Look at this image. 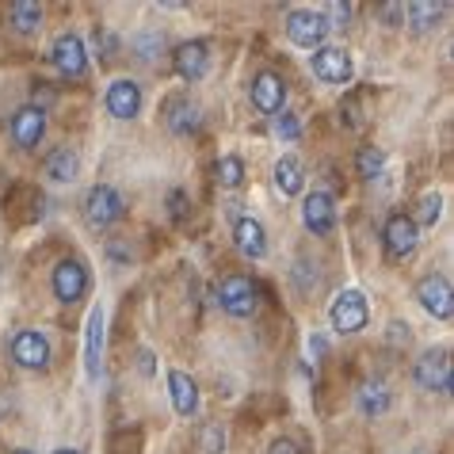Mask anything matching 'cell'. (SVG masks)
<instances>
[{
	"label": "cell",
	"mask_w": 454,
	"mask_h": 454,
	"mask_svg": "<svg viewBox=\"0 0 454 454\" xmlns=\"http://www.w3.org/2000/svg\"><path fill=\"white\" fill-rule=\"evenodd\" d=\"M122 214H126V199L119 187L96 184L92 192L84 195V222L92 225V230H107V225L122 222Z\"/></svg>",
	"instance_id": "cell-1"
},
{
	"label": "cell",
	"mask_w": 454,
	"mask_h": 454,
	"mask_svg": "<svg viewBox=\"0 0 454 454\" xmlns=\"http://www.w3.org/2000/svg\"><path fill=\"white\" fill-rule=\"evenodd\" d=\"M329 321L340 336H356L367 329L371 306H367V298H363V290H340L336 301L329 306Z\"/></svg>",
	"instance_id": "cell-2"
},
{
	"label": "cell",
	"mask_w": 454,
	"mask_h": 454,
	"mask_svg": "<svg viewBox=\"0 0 454 454\" xmlns=\"http://www.w3.org/2000/svg\"><path fill=\"white\" fill-rule=\"evenodd\" d=\"M329 20L321 16L317 8H294L286 12V39L301 46V50H321L325 39H329Z\"/></svg>",
	"instance_id": "cell-3"
},
{
	"label": "cell",
	"mask_w": 454,
	"mask_h": 454,
	"mask_svg": "<svg viewBox=\"0 0 454 454\" xmlns=\"http://www.w3.org/2000/svg\"><path fill=\"white\" fill-rule=\"evenodd\" d=\"M218 306L230 313V317H252L260 306V290L248 275H225L218 283Z\"/></svg>",
	"instance_id": "cell-4"
},
{
	"label": "cell",
	"mask_w": 454,
	"mask_h": 454,
	"mask_svg": "<svg viewBox=\"0 0 454 454\" xmlns=\"http://www.w3.org/2000/svg\"><path fill=\"white\" fill-rule=\"evenodd\" d=\"M50 66L58 69V77H66V81H84V73H88V50L81 43V35H58L54 46H50Z\"/></svg>",
	"instance_id": "cell-5"
},
{
	"label": "cell",
	"mask_w": 454,
	"mask_h": 454,
	"mask_svg": "<svg viewBox=\"0 0 454 454\" xmlns=\"http://www.w3.org/2000/svg\"><path fill=\"white\" fill-rule=\"evenodd\" d=\"M309 69H313V77H317L321 84H348L351 73H356L348 50L344 46H329V43L309 54Z\"/></svg>",
	"instance_id": "cell-6"
},
{
	"label": "cell",
	"mask_w": 454,
	"mask_h": 454,
	"mask_svg": "<svg viewBox=\"0 0 454 454\" xmlns=\"http://www.w3.org/2000/svg\"><path fill=\"white\" fill-rule=\"evenodd\" d=\"M416 301L424 306V313H432L435 321H450L454 317V290H450V279L447 275H424L416 283Z\"/></svg>",
	"instance_id": "cell-7"
},
{
	"label": "cell",
	"mask_w": 454,
	"mask_h": 454,
	"mask_svg": "<svg viewBox=\"0 0 454 454\" xmlns=\"http://www.w3.org/2000/svg\"><path fill=\"white\" fill-rule=\"evenodd\" d=\"M416 386L427 389V394H450V356L447 348H432L416 359Z\"/></svg>",
	"instance_id": "cell-8"
},
{
	"label": "cell",
	"mask_w": 454,
	"mask_h": 454,
	"mask_svg": "<svg viewBox=\"0 0 454 454\" xmlns=\"http://www.w3.org/2000/svg\"><path fill=\"white\" fill-rule=\"evenodd\" d=\"M50 356H54V351H50L46 333L20 329L16 336H12V359H16V367H23V371H46Z\"/></svg>",
	"instance_id": "cell-9"
},
{
	"label": "cell",
	"mask_w": 454,
	"mask_h": 454,
	"mask_svg": "<svg viewBox=\"0 0 454 454\" xmlns=\"http://www.w3.org/2000/svg\"><path fill=\"white\" fill-rule=\"evenodd\" d=\"M382 245H386L389 260H409L416 245H420V230L412 225L409 214H389L382 225Z\"/></svg>",
	"instance_id": "cell-10"
},
{
	"label": "cell",
	"mask_w": 454,
	"mask_h": 454,
	"mask_svg": "<svg viewBox=\"0 0 454 454\" xmlns=\"http://www.w3.org/2000/svg\"><path fill=\"white\" fill-rule=\"evenodd\" d=\"M248 96H252V107H256L260 115H279L283 104H286V81L279 77V73L263 69V73L252 77Z\"/></svg>",
	"instance_id": "cell-11"
},
{
	"label": "cell",
	"mask_w": 454,
	"mask_h": 454,
	"mask_svg": "<svg viewBox=\"0 0 454 454\" xmlns=\"http://www.w3.org/2000/svg\"><path fill=\"white\" fill-rule=\"evenodd\" d=\"M104 107L111 119H137L142 115V84L130 81V77H119L107 84V96H104Z\"/></svg>",
	"instance_id": "cell-12"
},
{
	"label": "cell",
	"mask_w": 454,
	"mask_h": 454,
	"mask_svg": "<svg viewBox=\"0 0 454 454\" xmlns=\"http://www.w3.org/2000/svg\"><path fill=\"white\" fill-rule=\"evenodd\" d=\"M50 286H54V298L73 306V301H81L88 294V268L81 260H61L54 275H50Z\"/></svg>",
	"instance_id": "cell-13"
},
{
	"label": "cell",
	"mask_w": 454,
	"mask_h": 454,
	"mask_svg": "<svg viewBox=\"0 0 454 454\" xmlns=\"http://www.w3.org/2000/svg\"><path fill=\"white\" fill-rule=\"evenodd\" d=\"M172 69H176V77L187 81V84L203 81L207 69H210V46L203 39L180 43V46H176V54H172Z\"/></svg>",
	"instance_id": "cell-14"
},
{
	"label": "cell",
	"mask_w": 454,
	"mask_h": 454,
	"mask_svg": "<svg viewBox=\"0 0 454 454\" xmlns=\"http://www.w3.org/2000/svg\"><path fill=\"white\" fill-rule=\"evenodd\" d=\"M301 225L313 237H329L336 230V199L329 192H309L301 203Z\"/></svg>",
	"instance_id": "cell-15"
},
{
	"label": "cell",
	"mask_w": 454,
	"mask_h": 454,
	"mask_svg": "<svg viewBox=\"0 0 454 454\" xmlns=\"http://www.w3.org/2000/svg\"><path fill=\"white\" fill-rule=\"evenodd\" d=\"M104 321H107L104 306L88 309V321H84V374L88 378H99V363H104V344H107Z\"/></svg>",
	"instance_id": "cell-16"
},
{
	"label": "cell",
	"mask_w": 454,
	"mask_h": 454,
	"mask_svg": "<svg viewBox=\"0 0 454 454\" xmlns=\"http://www.w3.org/2000/svg\"><path fill=\"white\" fill-rule=\"evenodd\" d=\"M43 134H46V111L43 107L27 104L12 115V142H16L20 149H35L43 142Z\"/></svg>",
	"instance_id": "cell-17"
},
{
	"label": "cell",
	"mask_w": 454,
	"mask_h": 454,
	"mask_svg": "<svg viewBox=\"0 0 454 454\" xmlns=\"http://www.w3.org/2000/svg\"><path fill=\"white\" fill-rule=\"evenodd\" d=\"M233 245H237L241 256L263 260V256H268V230H263V222L252 218V214L237 218V225H233Z\"/></svg>",
	"instance_id": "cell-18"
},
{
	"label": "cell",
	"mask_w": 454,
	"mask_h": 454,
	"mask_svg": "<svg viewBox=\"0 0 454 454\" xmlns=\"http://www.w3.org/2000/svg\"><path fill=\"white\" fill-rule=\"evenodd\" d=\"M165 122H168L172 134L192 137L199 126H203V111H199V104H192L187 96H176V99H168V104H165Z\"/></svg>",
	"instance_id": "cell-19"
},
{
	"label": "cell",
	"mask_w": 454,
	"mask_h": 454,
	"mask_svg": "<svg viewBox=\"0 0 454 454\" xmlns=\"http://www.w3.org/2000/svg\"><path fill=\"white\" fill-rule=\"evenodd\" d=\"M168 397L176 416H195L199 412V386L187 371H168Z\"/></svg>",
	"instance_id": "cell-20"
},
{
	"label": "cell",
	"mask_w": 454,
	"mask_h": 454,
	"mask_svg": "<svg viewBox=\"0 0 454 454\" xmlns=\"http://www.w3.org/2000/svg\"><path fill=\"white\" fill-rule=\"evenodd\" d=\"M275 187H279L283 199L301 195V187H306V165H301L294 153H286V157L275 160Z\"/></svg>",
	"instance_id": "cell-21"
},
{
	"label": "cell",
	"mask_w": 454,
	"mask_h": 454,
	"mask_svg": "<svg viewBox=\"0 0 454 454\" xmlns=\"http://www.w3.org/2000/svg\"><path fill=\"white\" fill-rule=\"evenodd\" d=\"M77 172H81L77 149H69V145L50 149V157H46V176H50V180H54V184H73V180H77Z\"/></svg>",
	"instance_id": "cell-22"
},
{
	"label": "cell",
	"mask_w": 454,
	"mask_h": 454,
	"mask_svg": "<svg viewBox=\"0 0 454 454\" xmlns=\"http://www.w3.org/2000/svg\"><path fill=\"white\" fill-rule=\"evenodd\" d=\"M389 405H394V397H389L386 382H363L359 389V412L371 416V420H378V416H386Z\"/></svg>",
	"instance_id": "cell-23"
},
{
	"label": "cell",
	"mask_w": 454,
	"mask_h": 454,
	"mask_svg": "<svg viewBox=\"0 0 454 454\" xmlns=\"http://www.w3.org/2000/svg\"><path fill=\"white\" fill-rule=\"evenodd\" d=\"M8 20H12V31L16 35H35L43 27V8L31 4V0H16V4L8 8Z\"/></svg>",
	"instance_id": "cell-24"
},
{
	"label": "cell",
	"mask_w": 454,
	"mask_h": 454,
	"mask_svg": "<svg viewBox=\"0 0 454 454\" xmlns=\"http://www.w3.org/2000/svg\"><path fill=\"white\" fill-rule=\"evenodd\" d=\"M447 16V4H432V0H424V4H409L405 8V20L412 23V31H432L439 27V20Z\"/></svg>",
	"instance_id": "cell-25"
},
{
	"label": "cell",
	"mask_w": 454,
	"mask_h": 454,
	"mask_svg": "<svg viewBox=\"0 0 454 454\" xmlns=\"http://www.w3.org/2000/svg\"><path fill=\"white\" fill-rule=\"evenodd\" d=\"M356 172L363 176V180H378V176L386 172V153H382V145H359V153H356Z\"/></svg>",
	"instance_id": "cell-26"
},
{
	"label": "cell",
	"mask_w": 454,
	"mask_h": 454,
	"mask_svg": "<svg viewBox=\"0 0 454 454\" xmlns=\"http://www.w3.org/2000/svg\"><path fill=\"white\" fill-rule=\"evenodd\" d=\"M199 450L203 454H225V427L218 420H207L199 427Z\"/></svg>",
	"instance_id": "cell-27"
},
{
	"label": "cell",
	"mask_w": 454,
	"mask_h": 454,
	"mask_svg": "<svg viewBox=\"0 0 454 454\" xmlns=\"http://www.w3.org/2000/svg\"><path fill=\"white\" fill-rule=\"evenodd\" d=\"M439 214H443V199L432 192V195H424L420 203H416V214H409V218H412L416 230H420V225H435V222H439Z\"/></svg>",
	"instance_id": "cell-28"
},
{
	"label": "cell",
	"mask_w": 454,
	"mask_h": 454,
	"mask_svg": "<svg viewBox=\"0 0 454 454\" xmlns=\"http://www.w3.org/2000/svg\"><path fill=\"white\" fill-rule=\"evenodd\" d=\"M214 172H218V184L222 187H241L245 184V160L241 157H222Z\"/></svg>",
	"instance_id": "cell-29"
},
{
	"label": "cell",
	"mask_w": 454,
	"mask_h": 454,
	"mask_svg": "<svg viewBox=\"0 0 454 454\" xmlns=\"http://www.w3.org/2000/svg\"><path fill=\"white\" fill-rule=\"evenodd\" d=\"M321 16L329 20V27H344V23L356 16V4H325V8H321Z\"/></svg>",
	"instance_id": "cell-30"
},
{
	"label": "cell",
	"mask_w": 454,
	"mask_h": 454,
	"mask_svg": "<svg viewBox=\"0 0 454 454\" xmlns=\"http://www.w3.org/2000/svg\"><path fill=\"white\" fill-rule=\"evenodd\" d=\"M275 134L283 137V142H298V134H301V126H298V119L290 115V111H283L279 119H275Z\"/></svg>",
	"instance_id": "cell-31"
},
{
	"label": "cell",
	"mask_w": 454,
	"mask_h": 454,
	"mask_svg": "<svg viewBox=\"0 0 454 454\" xmlns=\"http://www.w3.org/2000/svg\"><path fill=\"white\" fill-rule=\"evenodd\" d=\"M160 46H165L160 35H142V39H134V50H137L142 61H153V50H160Z\"/></svg>",
	"instance_id": "cell-32"
},
{
	"label": "cell",
	"mask_w": 454,
	"mask_h": 454,
	"mask_svg": "<svg viewBox=\"0 0 454 454\" xmlns=\"http://www.w3.org/2000/svg\"><path fill=\"white\" fill-rule=\"evenodd\" d=\"M378 16H382L389 27H397V23H405V4H382L378 8Z\"/></svg>",
	"instance_id": "cell-33"
},
{
	"label": "cell",
	"mask_w": 454,
	"mask_h": 454,
	"mask_svg": "<svg viewBox=\"0 0 454 454\" xmlns=\"http://www.w3.org/2000/svg\"><path fill=\"white\" fill-rule=\"evenodd\" d=\"M325 351H329V336H325V333H309V356L321 359Z\"/></svg>",
	"instance_id": "cell-34"
},
{
	"label": "cell",
	"mask_w": 454,
	"mask_h": 454,
	"mask_svg": "<svg viewBox=\"0 0 454 454\" xmlns=\"http://www.w3.org/2000/svg\"><path fill=\"white\" fill-rule=\"evenodd\" d=\"M389 340H394V344H397V348H405V344H409V340H412V333H409V325H401V321H394V325H389Z\"/></svg>",
	"instance_id": "cell-35"
},
{
	"label": "cell",
	"mask_w": 454,
	"mask_h": 454,
	"mask_svg": "<svg viewBox=\"0 0 454 454\" xmlns=\"http://www.w3.org/2000/svg\"><path fill=\"white\" fill-rule=\"evenodd\" d=\"M268 454H306V450H301L294 439H275V443L268 447Z\"/></svg>",
	"instance_id": "cell-36"
},
{
	"label": "cell",
	"mask_w": 454,
	"mask_h": 454,
	"mask_svg": "<svg viewBox=\"0 0 454 454\" xmlns=\"http://www.w3.org/2000/svg\"><path fill=\"white\" fill-rule=\"evenodd\" d=\"M184 207H187V195H184V192H172V195H168V214H172L176 222L184 218Z\"/></svg>",
	"instance_id": "cell-37"
},
{
	"label": "cell",
	"mask_w": 454,
	"mask_h": 454,
	"mask_svg": "<svg viewBox=\"0 0 454 454\" xmlns=\"http://www.w3.org/2000/svg\"><path fill=\"white\" fill-rule=\"evenodd\" d=\"M142 371H145V374L153 371V356H149V351H142Z\"/></svg>",
	"instance_id": "cell-38"
},
{
	"label": "cell",
	"mask_w": 454,
	"mask_h": 454,
	"mask_svg": "<svg viewBox=\"0 0 454 454\" xmlns=\"http://www.w3.org/2000/svg\"><path fill=\"white\" fill-rule=\"evenodd\" d=\"M54 454H81L77 447H61V450H54Z\"/></svg>",
	"instance_id": "cell-39"
},
{
	"label": "cell",
	"mask_w": 454,
	"mask_h": 454,
	"mask_svg": "<svg viewBox=\"0 0 454 454\" xmlns=\"http://www.w3.org/2000/svg\"><path fill=\"white\" fill-rule=\"evenodd\" d=\"M405 454H427V450H424V447H416V450H405Z\"/></svg>",
	"instance_id": "cell-40"
},
{
	"label": "cell",
	"mask_w": 454,
	"mask_h": 454,
	"mask_svg": "<svg viewBox=\"0 0 454 454\" xmlns=\"http://www.w3.org/2000/svg\"><path fill=\"white\" fill-rule=\"evenodd\" d=\"M12 454H35V450H12Z\"/></svg>",
	"instance_id": "cell-41"
}]
</instances>
